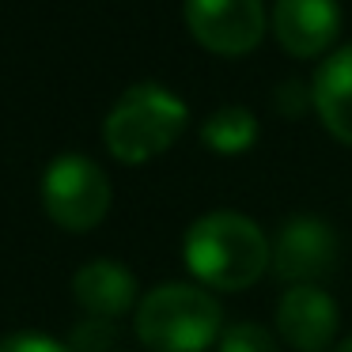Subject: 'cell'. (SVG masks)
Masks as SVG:
<instances>
[{
  "instance_id": "6da1fadb",
  "label": "cell",
  "mask_w": 352,
  "mask_h": 352,
  "mask_svg": "<svg viewBox=\"0 0 352 352\" xmlns=\"http://www.w3.org/2000/svg\"><path fill=\"white\" fill-rule=\"evenodd\" d=\"M186 265L201 284L220 292H243L258 284L265 273L273 246H269L265 231L243 212H208L190 223L186 231Z\"/></svg>"
},
{
  "instance_id": "7a4b0ae2",
  "label": "cell",
  "mask_w": 352,
  "mask_h": 352,
  "mask_svg": "<svg viewBox=\"0 0 352 352\" xmlns=\"http://www.w3.org/2000/svg\"><path fill=\"white\" fill-rule=\"evenodd\" d=\"M190 125V110L160 84H137L114 102L102 122V140L118 163H148L163 155Z\"/></svg>"
},
{
  "instance_id": "3957f363",
  "label": "cell",
  "mask_w": 352,
  "mask_h": 352,
  "mask_svg": "<svg viewBox=\"0 0 352 352\" xmlns=\"http://www.w3.org/2000/svg\"><path fill=\"white\" fill-rule=\"evenodd\" d=\"M137 337L152 352H205L223 337V311L197 284H155L137 307Z\"/></svg>"
},
{
  "instance_id": "277c9868",
  "label": "cell",
  "mask_w": 352,
  "mask_h": 352,
  "mask_svg": "<svg viewBox=\"0 0 352 352\" xmlns=\"http://www.w3.org/2000/svg\"><path fill=\"white\" fill-rule=\"evenodd\" d=\"M114 190L107 170L87 155H57L42 175V208L65 231H91L107 220Z\"/></svg>"
},
{
  "instance_id": "5b68a950",
  "label": "cell",
  "mask_w": 352,
  "mask_h": 352,
  "mask_svg": "<svg viewBox=\"0 0 352 352\" xmlns=\"http://www.w3.org/2000/svg\"><path fill=\"white\" fill-rule=\"evenodd\" d=\"M265 23L261 0H186L190 34L220 57H243L258 50Z\"/></svg>"
},
{
  "instance_id": "8992f818",
  "label": "cell",
  "mask_w": 352,
  "mask_h": 352,
  "mask_svg": "<svg viewBox=\"0 0 352 352\" xmlns=\"http://www.w3.org/2000/svg\"><path fill=\"white\" fill-rule=\"evenodd\" d=\"M337 250H341L337 231L322 216H288L276 231L269 265L288 288H299V284L322 280L326 273H333Z\"/></svg>"
},
{
  "instance_id": "52a82bcc",
  "label": "cell",
  "mask_w": 352,
  "mask_h": 352,
  "mask_svg": "<svg viewBox=\"0 0 352 352\" xmlns=\"http://www.w3.org/2000/svg\"><path fill=\"white\" fill-rule=\"evenodd\" d=\"M337 303L326 288L314 284H299L288 288L276 303V329H280L284 344L296 352H326L337 337Z\"/></svg>"
},
{
  "instance_id": "ba28073f",
  "label": "cell",
  "mask_w": 352,
  "mask_h": 352,
  "mask_svg": "<svg viewBox=\"0 0 352 352\" xmlns=\"http://www.w3.org/2000/svg\"><path fill=\"white\" fill-rule=\"evenodd\" d=\"M273 34L284 54L299 61L318 57L341 34V4L337 0H276Z\"/></svg>"
},
{
  "instance_id": "9c48e42d",
  "label": "cell",
  "mask_w": 352,
  "mask_h": 352,
  "mask_svg": "<svg viewBox=\"0 0 352 352\" xmlns=\"http://www.w3.org/2000/svg\"><path fill=\"white\" fill-rule=\"evenodd\" d=\"M72 292H76L80 307L95 318H122L137 303V276L118 261H87L72 276Z\"/></svg>"
},
{
  "instance_id": "30bf717a",
  "label": "cell",
  "mask_w": 352,
  "mask_h": 352,
  "mask_svg": "<svg viewBox=\"0 0 352 352\" xmlns=\"http://www.w3.org/2000/svg\"><path fill=\"white\" fill-rule=\"evenodd\" d=\"M311 102L318 110L322 125L341 144L352 148V46L337 50L322 61L311 84Z\"/></svg>"
},
{
  "instance_id": "8fae6325",
  "label": "cell",
  "mask_w": 352,
  "mask_h": 352,
  "mask_svg": "<svg viewBox=\"0 0 352 352\" xmlns=\"http://www.w3.org/2000/svg\"><path fill=\"white\" fill-rule=\"evenodd\" d=\"M201 140L220 155H239L246 148H254V140H258V118L246 107H220L205 118Z\"/></svg>"
},
{
  "instance_id": "7c38bea8",
  "label": "cell",
  "mask_w": 352,
  "mask_h": 352,
  "mask_svg": "<svg viewBox=\"0 0 352 352\" xmlns=\"http://www.w3.org/2000/svg\"><path fill=\"white\" fill-rule=\"evenodd\" d=\"M118 322L114 318H95L87 314L84 322L72 326V337H69V352H110L118 344Z\"/></svg>"
},
{
  "instance_id": "4fadbf2b",
  "label": "cell",
  "mask_w": 352,
  "mask_h": 352,
  "mask_svg": "<svg viewBox=\"0 0 352 352\" xmlns=\"http://www.w3.org/2000/svg\"><path fill=\"white\" fill-rule=\"evenodd\" d=\"M220 352H280L273 341V333L261 326H254V322H239V326L223 329L220 344H216Z\"/></svg>"
},
{
  "instance_id": "5bb4252c",
  "label": "cell",
  "mask_w": 352,
  "mask_h": 352,
  "mask_svg": "<svg viewBox=\"0 0 352 352\" xmlns=\"http://www.w3.org/2000/svg\"><path fill=\"white\" fill-rule=\"evenodd\" d=\"M0 352H69V344L46 333H8L0 337Z\"/></svg>"
},
{
  "instance_id": "9a60e30c",
  "label": "cell",
  "mask_w": 352,
  "mask_h": 352,
  "mask_svg": "<svg viewBox=\"0 0 352 352\" xmlns=\"http://www.w3.org/2000/svg\"><path fill=\"white\" fill-rule=\"evenodd\" d=\"M333 352H352V337H349V341H341V344H337Z\"/></svg>"
}]
</instances>
